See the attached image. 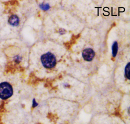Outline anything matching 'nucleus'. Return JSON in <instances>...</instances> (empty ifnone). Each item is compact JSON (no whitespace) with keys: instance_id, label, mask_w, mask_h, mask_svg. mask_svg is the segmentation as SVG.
Instances as JSON below:
<instances>
[{"instance_id":"8","label":"nucleus","mask_w":130,"mask_h":124,"mask_svg":"<svg viewBox=\"0 0 130 124\" xmlns=\"http://www.w3.org/2000/svg\"><path fill=\"white\" fill-rule=\"evenodd\" d=\"M58 32H59V33L61 35H64V34H65V33H66V30H65L63 29H59V31H58Z\"/></svg>"},{"instance_id":"9","label":"nucleus","mask_w":130,"mask_h":124,"mask_svg":"<svg viewBox=\"0 0 130 124\" xmlns=\"http://www.w3.org/2000/svg\"><path fill=\"white\" fill-rule=\"evenodd\" d=\"M38 105V103H37L35 101V99L33 100V102H32V107H36V106Z\"/></svg>"},{"instance_id":"4","label":"nucleus","mask_w":130,"mask_h":124,"mask_svg":"<svg viewBox=\"0 0 130 124\" xmlns=\"http://www.w3.org/2000/svg\"><path fill=\"white\" fill-rule=\"evenodd\" d=\"M9 23L12 26L16 27L19 24V19L16 15L11 16L9 19Z\"/></svg>"},{"instance_id":"7","label":"nucleus","mask_w":130,"mask_h":124,"mask_svg":"<svg viewBox=\"0 0 130 124\" xmlns=\"http://www.w3.org/2000/svg\"><path fill=\"white\" fill-rule=\"evenodd\" d=\"M40 7L44 11H47L49 9L50 6L48 4H42L40 5Z\"/></svg>"},{"instance_id":"6","label":"nucleus","mask_w":130,"mask_h":124,"mask_svg":"<svg viewBox=\"0 0 130 124\" xmlns=\"http://www.w3.org/2000/svg\"><path fill=\"white\" fill-rule=\"evenodd\" d=\"M130 63H128L125 68V75L128 79H130Z\"/></svg>"},{"instance_id":"1","label":"nucleus","mask_w":130,"mask_h":124,"mask_svg":"<svg viewBox=\"0 0 130 124\" xmlns=\"http://www.w3.org/2000/svg\"><path fill=\"white\" fill-rule=\"evenodd\" d=\"M40 59L43 67L46 68H53L56 64L55 56L51 52L42 55Z\"/></svg>"},{"instance_id":"5","label":"nucleus","mask_w":130,"mask_h":124,"mask_svg":"<svg viewBox=\"0 0 130 124\" xmlns=\"http://www.w3.org/2000/svg\"><path fill=\"white\" fill-rule=\"evenodd\" d=\"M112 56L113 57H115L118 51V44L117 42H114L112 46Z\"/></svg>"},{"instance_id":"2","label":"nucleus","mask_w":130,"mask_h":124,"mask_svg":"<svg viewBox=\"0 0 130 124\" xmlns=\"http://www.w3.org/2000/svg\"><path fill=\"white\" fill-rule=\"evenodd\" d=\"M12 94L13 89L9 83L4 82L0 84V98L1 99H8Z\"/></svg>"},{"instance_id":"3","label":"nucleus","mask_w":130,"mask_h":124,"mask_svg":"<svg viewBox=\"0 0 130 124\" xmlns=\"http://www.w3.org/2000/svg\"><path fill=\"white\" fill-rule=\"evenodd\" d=\"M95 56V51L91 48H87L84 49L82 52V57L84 60L87 61H92Z\"/></svg>"}]
</instances>
